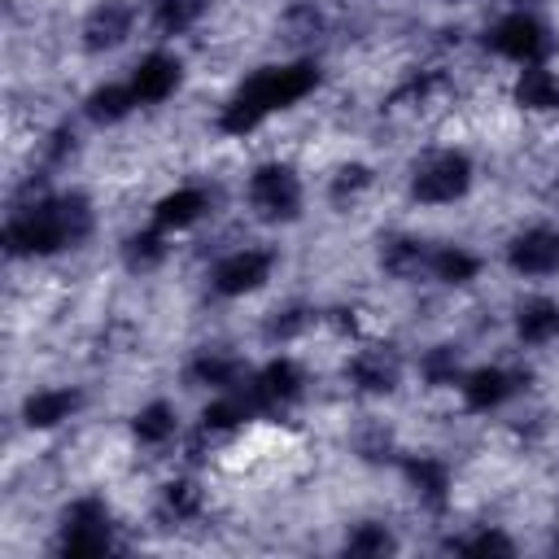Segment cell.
<instances>
[{"instance_id": "6da1fadb", "label": "cell", "mask_w": 559, "mask_h": 559, "mask_svg": "<svg viewBox=\"0 0 559 559\" xmlns=\"http://www.w3.org/2000/svg\"><path fill=\"white\" fill-rule=\"evenodd\" d=\"M92 227H96V214L83 192L35 197L4 218V253L9 258H48V253L83 245L92 236Z\"/></svg>"}, {"instance_id": "7a4b0ae2", "label": "cell", "mask_w": 559, "mask_h": 559, "mask_svg": "<svg viewBox=\"0 0 559 559\" xmlns=\"http://www.w3.org/2000/svg\"><path fill=\"white\" fill-rule=\"evenodd\" d=\"M314 87H319V66H314V61L262 66V70H253V74L231 92V100H227L223 114H218V131H223V135H249V131H258L271 114H280V109L306 100Z\"/></svg>"}, {"instance_id": "3957f363", "label": "cell", "mask_w": 559, "mask_h": 559, "mask_svg": "<svg viewBox=\"0 0 559 559\" xmlns=\"http://www.w3.org/2000/svg\"><path fill=\"white\" fill-rule=\"evenodd\" d=\"M472 188V157L459 148H432L411 166V197L419 205H454Z\"/></svg>"}, {"instance_id": "277c9868", "label": "cell", "mask_w": 559, "mask_h": 559, "mask_svg": "<svg viewBox=\"0 0 559 559\" xmlns=\"http://www.w3.org/2000/svg\"><path fill=\"white\" fill-rule=\"evenodd\" d=\"M57 550L70 559H87V555H105L114 550V515L105 507V498H74L61 511V528H57Z\"/></svg>"}, {"instance_id": "5b68a950", "label": "cell", "mask_w": 559, "mask_h": 559, "mask_svg": "<svg viewBox=\"0 0 559 559\" xmlns=\"http://www.w3.org/2000/svg\"><path fill=\"white\" fill-rule=\"evenodd\" d=\"M249 210L262 223H293L301 214V179L288 162H262L249 175Z\"/></svg>"}, {"instance_id": "8992f818", "label": "cell", "mask_w": 559, "mask_h": 559, "mask_svg": "<svg viewBox=\"0 0 559 559\" xmlns=\"http://www.w3.org/2000/svg\"><path fill=\"white\" fill-rule=\"evenodd\" d=\"M485 48L498 52L502 61H515V66H542L550 57V31L542 17L515 9L485 31Z\"/></svg>"}, {"instance_id": "52a82bcc", "label": "cell", "mask_w": 559, "mask_h": 559, "mask_svg": "<svg viewBox=\"0 0 559 559\" xmlns=\"http://www.w3.org/2000/svg\"><path fill=\"white\" fill-rule=\"evenodd\" d=\"M275 271V253L271 249H258V245H245V249H231L227 258L214 262L210 271V288L218 297H249L258 293Z\"/></svg>"}, {"instance_id": "ba28073f", "label": "cell", "mask_w": 559, "mask_h": 559, "mask_svg": "<svg viewBox=\"0 0 559 559\" xmlns=\"http://www.w3.org/2000/svg\"><path fill=\"white\" fill-rule=\"evenodd\" d=\"M135 17H140L135 0H96L87 9V17H83L79 39H83L87 52H114V48H122L131 39Z\"/></svg>"}, {"instance_id": "9c48e42d", "label": "cell", "mask_w": 559, "mask_h": 559, "mask_svg": "<svg viewBox=\"0 0 559 559\" xmlns=\"http://www.w3.org/2000/svg\"><path fill=\"white\" fill-rule=\"evenodd\" d=\"M507 266L524 280L559 275V227H524L507 245Z\"/></svg>"}, {"instance_id": "30bf717a", "label": "cell", "mask_w": 559, "mask_h": 559, "mask_svg": "<svg viewBox=\"0 0 559 559\" xmlns=\"http://www.w3.org/2000/svg\"><path fill=\"white\" fill-rule=\"evenodd\" d=\"M245 393L253 397L258 411H280V406H293L301 393H306V376L293 358H271L266 367H258L245 384Z\"/></svg>"}, {"instance_id": "8fae6325", "label": "cell", "mask_w": 559, "mask_h": 559, "mask_svg": "<svg viewBox=\"0 0 559 559\" xmlns=\"http://www.w3.org/2000/svg\"><path fill=\"white\" fill-rule=\"evenodd\" d=\"M345 376L358 393H371V397H384L402 384V358L389 349V345H367L358 349L349 362H345Z\"/></svg>"}, {"instance_id": "7c38bea8", "label": "cell", "mask_w": 559, "mask_h": 559, "mask_svg": "<svg viewBox=\"0 0 559 559\" xmlns=\"http://www.w3.org/2000/svg\"><path fill=\"white\" fill-rule=\"evenodd\" d=\"M127 83H131V92H135L140 105H162L183 83V61L175 52H148V57L135 61V70H131Z\"/></svg>"}, {"instance_id": "4fadbf2b", "label": "cell", "mask_w": 559, "mask_h": 559, "mask_svg": "<svg viewBox=\"0 0 559 559\" xmlns=\"http://www.w3.org/2000/svg\"><path fill=\"white\" fill-rule=\"evenodd\" d=\"M515 389H520V376L507 367H476L459 380L467 411H498L507 397H515Z\"/></svg>"}, {"instance_id": "5bb4252c", "label": "cell", "mask_w": 559, "mask_h": 559, "mask_svg": "<svg viewBox=\"0 0 559 559\" xmlns=\"http://www.w3.org/2000/svg\"><path fill=\"white\" fill-rule=\"evenodd\" d=\"M210 214V192L197 188V183H183L175 192H166L157 205H153V227L162 231H188L192 223H201Z\"/></svg>"}, {"instance_id": "9a60e30c", "label": "cell", "mask_w": 559, "mask_h": 559, "mask_svg": "<svg viewBox=\"0 0 559 559\" xmlns=\"http://www.w3.org/2000/svg\"><path fill=\"white\" fill-rule=\"evenodd\" d=\"M188 384H201V389H214V393H227V389H240L245 384V362L231 354V349H197V358L188 362Z\"/></svg>"}, {"instance_id": "2e32d148", "label": "cell", "mask_w": 559, "mask_h": 559, "mask_svg": "<svg viewBox=\"0 0 559 559\" xmlns=\"http://www.w3.org/2000/svg\"><path fill=\"white\" fill-rule=\"evenodd\" d=\"M79 406H83V393L70 389V384H57V389L31 393V397L22 402V419H26V428H57V424L74 419Z\"/></svg>"}, {"instance_id": "e0dca14e", "label": "cell", "mask_w": 559, "mask_h": 559, "mask_svg": "<svg viewBox=\"0 0 559 559\" xmlns=\"http://www.w3.org/2000/svg\"><path fill=\"white\" fill-rule=\"evenodd\" d=\"M428 262H432V245L415 240V236H389L380 240V271L411 284L419 275H428Z\"/></svg>"}, {"instance_id": "ac0fdd59", "label": "cell", "mask_w": 559, "mask_h": 559, "mask_svg": "<svg viewBox=\"0 0 559 559\" xmlns=\"http://www.w3.org/2000/svg\"><path fill=\"white\" fill-rule=\"evenodd\" d=\"M515 336H520V345H533V349L559 341V301L555 297L520 301L515 306Z\"/></svg>"}, {"instance_id": "d6986e66", "label": "cell", "mask_w": 559, "mask_h": 559, "mask_svg": "<svg viewBox=\"0 0 559 559\" xmlns=\"http://www.w3.org/2000/svg\"><path fill=\"white\" fill-rule=\"evenodd\" d=\"M135 109H140V100H135L131 83H100V87H92L87 100H83V114H87V122H96V127H114V122L131 118Z\"/></svg>"}, {"instance_id": "ffe728a7", "label": "cell", "mask_w": 559, "mask_h": 559, "mask_svg": "<svg viewBox=\"0 0 559 559\" xmlns=\"http://www.w3.org/2000/svg\"><path fill=\"white\" fill-rule=\"evenodd\" d=\"M166 236H170V231H162V227L131 231V236L122 240V266H127L131 275H148V271H157V266L166 262V253H170Z\"/></svg>"}, {"instance_id": "44dd1931", "label": "cell", "mask_w": 559, "mask_h": 559, "mask_svg": "<svg viewBox=\"0 0 559 559\" xmlns=\"http://www.w3.org/2000/svg\"><path fill=\"white\" fill-rule=\"evenodd\" d=\"M402 472H406V480L415 485V493H419L428 507H441V502L450 498V467H445L441 459L411 454V459L402 463Z\"/></svg>"}, {"instance_id": "7402d4cb", "label": "cell", "mask_w": 559, "mask_h": 559, "mask_svg": "<svg viewBox=\"0 0 559 559\" xmlns=\"http://www.w3.org/2000/svg\"><path fill=\"white\" fill-rule=\"evenodd\" d=\"M515 105L524 109H559V74L542 66H520L515 79Z\"/></svg>"}, {"instance_id": "603a6c76", "label": "cell", "mask_w": 559, "mask_h": 559, "mask_svg": "<svg viewBox=\"0 0 559 559\" xmlns=\"http://www.w3.org/2000/svg\"><path fill=\"white\" fill-rule=\"evenodd\" d=\"M428 275L441 280V284H472L480 275V258L463 245H437L432 262H428Z\"/></svg>"}, {"instance_id": "cb8c5ba5", "label": "cell", "mask_w": 559, "mask_h": 559, "mask_svg": "<svg viewBox=\"0 0 559 559\" xmlns=\"http://www.w3.org/2000/svg\"><path fill=\"white\" fill-rule=\"evenodd\" d=\"M175 428H179V415H175L170 402H148V406H140L135 419H131V432H135L144 445H166V441L175 437Z\"/></svg>"}, {"instance_id": "d4e9b609", "label": "cell", "mask_w": 559, "mask_h": 559, "mask_svg": "<svg viewBox=\"0 0 559 559\" xmlns=\"http://www.w3.org/2000/svg\"><path fill=\"white\" fill-rule=\"evenodd\" d=\"M210 0H153V26L162 35H183L205 17Z\"/></svg>"}, {"instance_id": "484cf974", "label": "cell", "mask_w": 559, "mask_h": 559, "mask_svg": "<svg viewBox=\"0 0 559 559\" xmlns=\"http://www.w3.org/2000/svg\"><path fill=\"white\" fill-rule=\"evenodd\" d=\"M367 188H371V166L349 162V166H341V170L332 175V183H328V201H332L336 210H345V205H354Z\"/></svg>"}, {"instance_id": "4316f807", "label": "cell", "mask_w": 559, "mask_h": 559, "mask_svg": "<svg viewBox=\"0 0 559 559\" xmlns=\"http://www.w3.org/2000/svg\"><path fill=\"white\" fill-rule=\"evenodd\" d=\"M397 542H393V533L384 528V524H376V520H362V524H354L349 528V537H345V555H389Z\"/></svg>"}, {"instance_id": "83f0119b", "label": "cell", "mask_w": 559, "mask_h": 559, "mask_svg": "<svg viewBox=\"0 0 559 559\" xmlns=\"http://www.w3.org/2000/svg\"><path fill=\"white\" fill-rule=\"evenodd\" d=\"M201 507H205V498H201V489L192 480H170L162 489V511L175 515V520H197Z\"/></svg>"}, {"instance_id": "f1b7e54d", "label": "cell", "mask_w": 559, "mask_h": 559, "mask_svg": "<svg viewBox=\"0 0 559 559\" xmlns=\"http://www.w3.org/2000/svg\"><path fill=\"white\" fill-rule=\"evenodd\" d=\"M419 371L428 384H459V349L454 345H432L424 358H419Z\"/></svg>"}, {"instance_id": "f546056e", "label": "cell", "mask_w": 559, "mask_h": 559, "mask_svg": "<svg viewBox=\"0 0 559 559\" xmlns=\"http://www.w3.org/2000/svg\"><path fill=\"white\" fill-rule=\"evenodd\" d=\"M314 323V310L310 306H284V310H275L271 319H266V341H293V336H301L306 328Z\"/></svg>"}, {"instance_id": "4dcf8cb0", "label": "cell", "mask_w": 559, "mask_h": 559, "mask_svg": "<svg viewBox=\"0 0 559 559\" xmlns=\"http://www.w3.org/2000/svg\"><path fill=\"white\" fill-rule=\"evenodd\" d=\"M450 550H459V555H511V537H502V533H493V528H480V533H472V537L450 542Z\"/></svg>"}, {"instance_id": "1f68e13d", "label": "cell", "mask_w": 559, "mask_h": 559, "mask_svg": "<svg viewBox=\"0 0 559 559\" xmlns=\"http://www.w3.org/2000/svg\"><path fill=\"white\" fill-rule=\"evenodd\" d=\"M70 153H74V131H70V127H57V131H52V140H48V162H52V166H61Z\"/></svg>"}]
</instances>
